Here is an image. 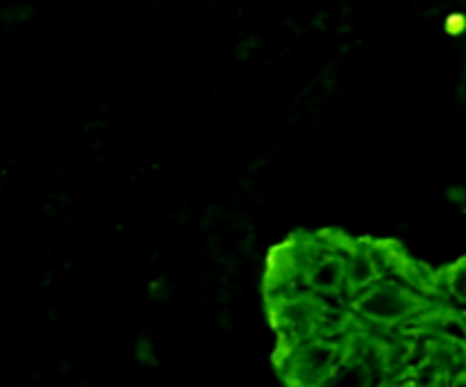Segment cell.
Wrapping results in <instances>:
<instances>
[{
  "label": "cell",
  "instance_id": "6",
  "mask_svg": "<svg viewBox=\"0 0 466 387\" xmlns=\"http://www.w3.org/2000/svg\"><path fill=\"white\" fill-rule=\"evenodd\" d=\"M453 387H466V376H462V378H458V381L453 382Z\"/></svg>",
  "mask_w": 466,
  "mask_h": 387
},
{
  "label": "cell",
  "instance_id": "4",
  "mask_svg": "<svg viewBox=\"0 0 466 387\" xmlns=\"http://www.w3.org/2000/svg\"><path fill=\"white\" fill-rule=\"evenodd\" d=\"M344 267H346V280L355 287L369 285V282L373 280V276H376L373 262L364 253H355Z\"/></svg>",
  "mask_w": 466,
  "mask_h": 387
},
{
  "label": "cell",
  "instance_id": "5",
  "mask_svg": "<svg viewBox=\"0 0 466 387\" xmlns=\"http://www.w3.org/2000/svg\"><path fill=\"white\" fill-rule=\"evenodd\" d=\"M446 27H449V32H453V35H460L466 27V18L462 14H453V16H449V21H446Z\"/></svg>",
  "mask_w": 466,
  "mask_h": 387
},
{
  "label": "cell",
  "instance_id": "3",
  "mask_svg": "<svg viewBox=\"0 0 466 387\" xmlns=\"http://www.w3.org/2000/svg\"><path fill=\"white\" fill-rule=\"evenodd\" d=\"M309 280H312V287L323 291H332L339 287L341 280H346V267L339 262V260H323L309 273Z\"/></svg>",
  "mask_w": 466,
  "mask_h": 387
},
{
  "label": "cell",
  "instance_id": "2",
  "mask_svg": "<svg viewBox=\"0 0 466 387\" xmlns=\"http://www.w3.org/2000/svg\"><path fill=\"white\" fill-rule=\"evenodd\" d=\"M360 310H362L364 317L373 319V321L394 323L400 321L410 312V300L399 290H391V287H373L371 291H367L362 296Z\"/></svg>",
  "mask_w": 466,
  "mask_h": 387
},
{
  "label": "cell",
  "instance_id": "1",
  "mask_svg": "<svg viewBox=\"0 0 466 387\" xmlns=\"http://www.w3.org/2000/svg\"><path fill=\"white\" fill-rule=\"evenodd\" d=\"M339 360L337 346L328 341H312L296 353L291 364V381L296 387H323V382L332 376Z\"/></svg>",
  "mask_w": 466,
  "mask_h": 387
}]
</instances>
